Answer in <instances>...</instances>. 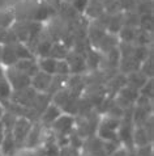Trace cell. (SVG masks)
<instances>
[{
	"label": "cell",
	"instance_id": "d6986e66",
	"mask_svg": "<svg viewBox=\"0 0 154 156\" xmlns=\"http://www.w3.org/2000/svg\"><path fill=\"white\" fill-rule=\"evenodd\" d=\"M54 75H58V76H68V75H71L69 66H68V62L65 59H59L56 62V68H55Z\"/></svg>",
	"mask_w": 154,
	"mask_h": 156
},
{
	"label": "cell",
	"instance_id": "2e32d148",
	"mask_svg": "<svg viewBox=\"0 0 154 156\" xmlns=\"http://www.w3.org/2000/svg\"><path fill=\"white\" fill-rule=\"evenodd\" d=\"M12 88H11V84L8 83L7 77H4V79L0 80V104L4 102H8L11 100V96H12Z\"/></svg>",
	"mask_w": 154,
	"mask_h": 156
},
{
	"label": "cell",
	"instance_id": "6da1fadb",
	"mask_svg": "<svg viewBox=\"0 0 154 156\" xmlns=\"http://www.w3.org/2000/svg\"><path fill=\"white\" fill-rule=\"evenodd\" d=\"M122 125V121L119 118L111 115H106L101 119L98 123L97 129V135L101 140H110V142H119L118 139V130Z\"/></svg>",
	"mask_w": 154,
	"mask_h": 156
},
{
	"label": "cell",
	"instance_id": "ac0fdd59",
	"mask_svg": "<svg viewBox=\"0 0 154 156\" xmlns=\"http://www.w3.org/2000/svg\"><path fill=\"white\" fill-rule=\"evenodd\" d=\"M139 27H140V29L145 30V32L152 33V30H153V15L150 12H146V13L141 15L139 17Z\"/></svg>",
	"mask_w": 154,
	"mask_h": 156
},
{
	"label": "cell",
	"instance_id": "5bb4252c",
	"mask_svg": "<svg viewBox=\"0 0 154 156\" xmlns=\"http://www.w3.org/2000/svg\"><path fill=\"white\" fill-rule=\"evenodd\" d=\"M69 54L68 53V47L64 45V42L60 43V42H56L54 43L52 42V46H51V51H50V57H52L54 59H65L67 55Z\"/></svg>",
	"mask_w": 154,
	"mask_h": 156
},
{
	"label": "cell",
	"instance_id": "44dd1931",
	"mask_svg": "<svg viewBox=\"0 0 154 156\" xmlns=\"http://www.w3.org/2000/svg\"><path fill=\"white\" fill-rule=\"evenodd\" d=\"M139 93L140 96H144V97H148L150 98L153 97V93H154V85H153V77L146 80V83H145L141 88L139 89Z\"/></svg>",
	"mask_w": 154,
	"mask_h": 156
},
{
	"label": "cell",
	"instance_id": "603a6c76",
	"mask_svg": "<svg viewBox=\"0 0 154 156\" xmlns=\"http://www.w3.org/2000/svg\"><path fill=\"white\" fill-rule=\"evenodd\" d=\"M86 4H88V0H73V2H72L73 8L79 12H84L85 8H86Z\"/></svg>",
	"mask_w": 154,
	"mask_h": 156
},
{
	"label": "cell",
	"instance_id": "7c38bea8",
	"mask_svg": "<svg viewBox=\"0 0 154 156\" xmlns=\"http://www.w3.org/2000/svg\"><path fill=\"white\" fill-rule=\"evenodd\" d=\"M17 148L16 142L13 139V135H12L11 131H4V138L2 142V146H0V151L4 155H13L15 150Z\"/></svg>",
	"mask_w": 154,
	"mask_h": 156
},
{
	"label": "cell",
	"instance_id": "30bf717a",
	"mask_svg": "<svg viewBox=\"0 0 154 156\" xmlns=\"http://www.w3.org/2000/svg\"><path fill=\"white\" fill-rule=\"evenodd\" d=\"M132 139H133V146L136 147V148H141V147L150 144V140H152L150 138H149L148 133L145 131L144 126H136L133 129Z\"/></svg>",
	"mask_w": 154,
	"mask_h": 156
},
{
	"label": "cell",
	"instance_id": "9a60e30c",
	"mask_svg": "<svg viewBox=\"0 0 154 156\" xmlns=\"http://www.w3.org/2000/svg\"><path fill=\"white\" fill-rule=\"evenodd\" d=\"M13 47H15V51H16V55H17V58H18V60H21V59H33L34 58L33 53L28 49V46L25 45V43L17 41V42L13 43Z\"/></svg>",
	"mask_w": 154,
	"mask_h": 156
},
{
	"label": "cell",
	"instance_id": "7402d4cb",
	"mask_svg": "<svg viewBox=\"0 0 154 156\" xmlns=\"http://www.w3.org/2000/svg\"><path fill=\"white\" fill-rule=\"evenodd\" d=\"M51 46H52V42L50 41H42L38 43V47H37V53L41 58H45V57H50V51H51Z\"/></svg>",
	"mask_w": 154,
	"mask_h": 156
},
{
	"label": "cell",
	"instance_id": "484cf974",
	"mask_svg": "<svg viewBox=\"0 0 154 156\" xmlns=\"http://www.w3.org/2000/svg\"><path fill=\"white\" fill-rule=\"evenodd\" d=\"M4 77H5V72H4V67L2 66V64H0V80L4 79Z\"/></svg>",
	"mask_w": 154,
	"mask_h": 156
},
{
	"label": "cell",
	"instance_id": "5b68a950",
	"mask_svg": "<svg viewBox=\"0 0 154 156\" xmlns=\"http://www.w3.org/2000/svg\"><path fill=\"white\" fill-rule=\"evenodd\" d=\"M51 81H52V75H49L46 72L38 71L35 75L32 76L30 87L37 90L38 93H49V89L51 87Z\"/></svg>",
	"mask_w": 154,
	"mask_h": 156
},
{
	"label": "cell",
	"instance_id": "83f0119b",
	"mask_svg": "<svg viewBox=\"0 0 154 156\" xmlns=\"http://www.w3.org/2000/svg\"><path fill=\"white\" fill-rule=\"evenodd\" d=\"M0 133H4V125L2 122V119H0Z\"/></svg>",
	"mask_w": 154,
	"mask_h": 156
},
{
	"label": "cell",
	"instance_id": "e0dca14e",
	"mask_svg": "<svg viewBox=\"0 0 154 156\" xmlns=\"http://www.w3.org/2000/svg\"><path fill=\"white\" fill-rule=\"evenodd\" d=\"M136 29L137 28H133V27H124L119 30V38L120 41L124 43H132L135 41V36H136Z\"/></svg>",
	"mask_w": 154,
	"mask_h": 156
},
{
	"label": "cell",
	"instance_id": "52a82bcc",
	"mask_svg": "<svg viewBox=\"0 0 154 156\" xmlns=\"http://www.w3.org/2000/svg\"><path fill=\"white\" fill-rule=\"evenodd\" d=\"M42 127L43 126L39 123H33L30 131H29L26 139L24 142V146L26 148H34L43 140V129Z\"/></svg>",
	"mask_w": 154,
	"mask_h": 156
},
{
	"label": "cell",
	"instance_id": "4dcf8cb0",
	"mask_svg": "<svg viewBox=\"0 0 154 156\" xmlns=\"http://www.w3.org/2000/svg\"><path fill=\"white\" fill-rule=\"evenodd\" d=\"M82 156H90V155H86V154H84V155H82Z\"/></svg>",
	"mask_w": 154,
	"mask_h": 156
},
{
	"label": "cell",
	"instance_id": "cb8c5ba5",
	"mask_svg": "<svg viewBox=\"0 0 154 156\" xmlns=\"http://www.w3.org/2000/svg\"><path fill=\"white\" fill-rule=\"evenodd\" d=\"M119 2H120L124 8H127V9H129V8L136 5V0H119Z\"/></svg>",
	"mask_w": 154,
	"mask_h": 156
},
{
	"label": "cell",
	"instance_id": "8992f818",
	"mask_svg": "<svg viewBox=\"0 0 154 156\" xmlns=\"http://www.w3.org/2000/svg\"><path fill=\"white\" fill-rule=\"evenodd\" d=\"M65 60L68 62L71 73H82L86 71V62H85V55L80 53H71L67 55Z\"/></svg>",
	"mask_w": 154,
	"mask_h": 156
},
{
	"label": "cell",
	"instance_id": "ba28073f",
	"mask_svg": "<svg viewBox=\"0 0 154 156\" xmlns=\"http://www.w3.org/2000/svg\"><path fill=\"white\" fill-rule=\"evenodd\" d=\"M18 60L13 47V43H5L2 45V54H0V64L7 68V67H12L15 66L16 62Z\"/></svg>",
	"mask_w": 154,
	"mask_h": 156
},
{
	"label": "cell",
	"instance_id": "3957f363",
	"mask_svg": "<svg viewBox=\"0 0 154 156\" xmlns=\"http://www.w3.org/2000/svg\"><path fill=\"white\" fill-rule=\"evenodd\" d=\"M32 126H33V123L28 117L20 115V117L16 118V122L13 125V127H12L11 133H12V135H13V139L16 142L17 148H18L21 144H24V142H25V139H26V136H28L29 131H30Z\"/></svg>",
	"mask_w": 154,
	"mask_h": 156
},
{
	"label": "cell",
	"instance_id": "4316f807",
	"mask_svg": "<svg viewBox=\"0 0 154 156\" xmlns=\"http://www.w3.org/2000/svg\"><path fill=\"white\" fill-rule=\"evenodd\" d=\"M3 114H4V110H3V105H2V104H0V119H2Z\"/></svg>",
	"mask_w": 154,
	"mask_h": 156
},
{
	"label": "cell",
	"instance_id": "9c48e42d",
	"mask_svg": "<svg viewBox=\"0 0 154 156\" xmlns=\"http://www.w3.org/2000/svg\"><path fill=\"white\" fill-rule=\"evenodd\" d=\"M63 112H62L60 108H59L58 105H55L54 102H51L45 108V110L41 113V123L45 125V126H51L54 121Z\"/></svg>",
	"mask_w": 154,
	"mask_h": 156
},
{
	"label": "cell",
	"instance_id": "4fadbf2b",
	"mask_svg": "<svg viewBox=\"0 0 154 156\" xmlns=\"http://www.w3.org/2000/svg\"><path fill=\"white\" fill-rule=\"evenodd\" d=\"M56 59H54L52 57H45V58H39V60L37 62L38 68L42 72H46L49 75H54L55 73V68H56Z\"/></svg>",
	"mask_w": 154,
	"mask_h": 156
},
{
	"label": "cell",
	"instance_id": "d4e9b609",
	"mask_svg": "<svg viewBox=\"0 0 154 156\" xmlns=\"http://www.w3.org/2000/svg\"><path fill=\"white\" fill-rule=\"evenodd\" d=\"M110 156H127V148L126 147H118V150Z\"/></svg>",
	"mask_w": 154,
	"mask_h": 156
},
{
	"label": "cell",
	"instance_id": "277c9868",
	"mask_svg": "<svg viewBox=\"0 0 154 156\" xmlns=\"http://www.w3.org/2000/svg\"><path fill=\"white\" fill-rule=\"evenodd\" d=\"M54 135L68 136L75 129V118L71 114H60L51 125Z\"/></svg>",
	"mask_w": 154,
	"mask_h": 156
},
{
	"label": "cell",
	"instance_id": "ffe728a7",
	"mask_svg": "<svg viewBox=\"0 0 154 156\" xmlns=\"http://www.w3.org/2000/svg\"><path fill=\"white\" fill-rule=\"evenodd\" d=\"M15 20V16L12 12L0 11V28H9L12 27Z\"/></svg>",
	"mask_w": 154,
	"mask_h": 156
},
{
	"label": "cell",
	"instance_id": "f1b7e54d",
	"mask_svg": "<svg viewBox=\"0 0 154 156\" xmlns=\"http://www.w3.org/2000/svg\"><path fill=\"white\" fill-rule=\"evenodd\" d=\"M3 138H4V133H0V146H2V142H3Z\"/></svg>",
	"mask_w": 154,
	"mask_h": 156
},
{
	"label": "cell",
	"instance_id": "f546056e",
	"mask_svg": "<svg viewBox=\"0 0 154 156\" xmlns=\"http://www.w3.org/2000/svg\"><path fill=\"white\" fill-rule=\"evenodd\" d=\"M0 54H2V45H0Z\"/></svg>",
	"mask_w": 154,
	"mask_h": 156
},
{
	"label": "cell",
	"instance_id": "7a4b0ae2",
	"mask_svg": "<svg viewBox=\"0 0 154 156\" xmlns=\"http://www.w3.org/2000/svg\"><path fill=\"white\" fill-rule=\"evenodd\" d=\"M4 72H5V77L8 80V83L11 84L12 90H20L24 88H28L30 87V80L32 77L24 73L22 71L17 70L16 67H7L4 68Z\"/></svg>",
	"mask_w": 154,
	"mask_h": 156
},
{
	"label": "cell",
	"instance_id": "8fae6325",
	"mask_svg": "<svg viewBox=\"0 0 154 156\" xmlns=\"http://www.w3.org/2000/svg\"><path fill=\"white\" fill-rule=\"evenodd\" d=\"M13 67H16L17 70H20V71H22L24 73H26V75L29 76H34L35 73L39 71V68H38V64L37 62L33 59H21V60H17L16 64Z\"/></svg>",
	"mask_w": 154,
	"mask_h": 156
}]
</instances>
